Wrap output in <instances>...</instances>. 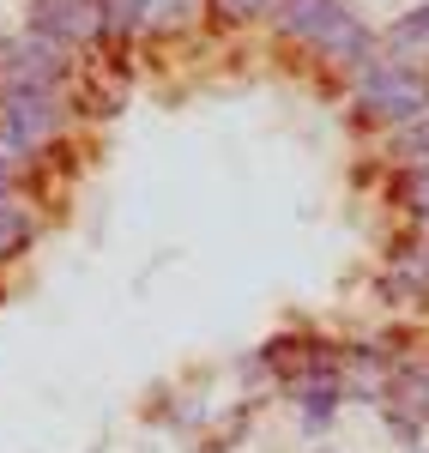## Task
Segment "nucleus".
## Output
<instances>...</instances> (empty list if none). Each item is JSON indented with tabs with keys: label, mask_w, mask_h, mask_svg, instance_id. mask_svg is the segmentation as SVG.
Instances as JSON below:
<instances>
[{
	"label": "nucleus",
	"mask_w": 429,
	"mask_h": 453,
	"mask_svg": "<svg viewBox=\"0 0 429 453\" xmlns=\"http://www.w3.org/2000/svg\"><path fill=\"white\" fill-rule=\"evenodd\" d=\"M279 31L315 42L321 55H345V61H357L363 49H369L363 25L339 6V0H279Z\"/></svg>",
	"instance_id": "1"
},
{
	"label": "nucleus",
	"mask_w": 429,
	"mask_h": 453,
	"mask_svg": "<svg viewBox=\"0 0 429 453\" xmlns=\"http://www.w3.org/2000/svg\"><path fill=\"white\" fill-rule=\"evenodd\" d=\"M61 73H67L61 42H42V36H6L0 42V91L6 97H49Z\"/></svg>",
	"instance_id": "2"
},
{
	"label": "nucleus",
	"mask_w": 429,
	"mask_h": 453,
	"mask_svg": "<svg viewBox=\"0 0 429 453\" xmlns=\"http://www.w3.org/2000/svg\"><path fill=\"white\" fill-rule=\"evenodd\" d=\"M429 104L424 79L418 73H399V67H363L357 73V109L363 115H381V121H394V127H405V121H418Z\"/></svg>",
	"instance_id": "3"
},
{
	"label": "nucleus",
	"mask_w": 429,
	"mask_h": 453,
	"mask_svg": "<svg viewBox=\"0 0 429 453\" xmlns=\"http://www.w3.org/2000/svg\"><path fill=\"white\" fill-rule=\"evenodd\" d=\"M97 31H103L97 0H36L31 6V36H42V42H85Z\"/></svg>",
	"instance_id": "4"
},
{
	"label": "nucleus",
	"mask_w": 429,
	"mask_h": 453,
	"mask_svg": "<svg viewBox=\"0 0 429 453\" xmlns=\"http://www.w3.org/2000/svg\"><path fill=\"white\" fill-rule=\"evenodd\" d=\"M55 127H61L55 97H6V109H0V140H6V151H31Z\"/></svg>",
	"instance_id": "5"
},
{
	"label": "nucleus",
	"mask_w": 429,
	"mask_h": 453,
	"mask_svg": "<svg viewBox=\"0 0 429 453\" xmlns=\"http://www.w3.org/2000/svg\"><path fill=\"white\" fill-rule=\"evenodd\" d=\"M351 387H357L363 399H381V393L394 387V369H381L375 357H357V363H351Z\"/></svg>",
	"instance_id": "6"
},
{
	"label": "nucleus",
	"mask_w": 429,
	"mask_h": 453,
	"mask_svg": "<svg viewBox=\"0 0 429 453\" xmlns=\"http://www.w3.org/2000/svg\"><path fill=\"white\" fill-rule=\"evenodd\" d=\"M333 381H315V387H303V423L309 429H321V423H333Z\"/></svg>",
	"instance_id": "7"
},
{
	"label": "nucleus",
	"mask_w": 429,
	"mask_h": 453,
	"mask_svg": "<svg viewBox=\"0 0 429 453\" xmlns=\"http://www.w3.org/2000/svg\"><path fill=\"white\" fill-rule=\"evenodd\" d=\"M394 145H399V157H405V164H429V115H418V121H405Z\"/></svg>",
	"instance_id": "8"
},
{
	"label": "nucleus",
	"mask_w": 429,
	"mask_h": 453,
	"mask_svg": "<svg viewBox=\"0 0 429 453\" xmlns=\"http://www.w3.org/2000/svg\"><path fill=\"white\" fill-rule=\"evenodd\" d=\"M103 6V31H134L145 19V0H97Z\"/></svg>",
	"instance_id": "9"
},
{
	"label": "nucleus",
	"mask_w": 429,
	"mask_h": 453,
	"mask_svg": "<svg viewBox=\"0 0 429 453\" xmlns=\"http://www.w3.org/2000/svg\"><path fill=\"white\" fill-rule=\"evenodd\" d=\"M25 230H31V224H25V211H19V206H0V254H12V248L25 242Z\"/></svg>",
	"instance_id": "10"
},
{
	"label": "nucleus",
	"mask_w": 429,
	"mask_h": 453,
	"mask_svg": "<svg viewBox=\"0 0 429 453\" xmlns=\"http://www.w3.org/2000/svg\"><path fill=\"white\" fill-rule=\"evenodd\" d=\"M405 206L418 211V218H429V170H418L411 181H405Z\"/></svg>",
	"instance_id": "11"
},
{
	"label": "nucleus",
	"mask_w": 429,
	"mask_h": 453,
	"mask_svg": "<svg viewBox=\"0 0 429 453\" xmlns=\"http://www.w3.org/2000/svg\"><path fill=\"white\" fill-rule=\"evenodd\" d=\"M218 6H224L230 19H260V12H266L272 0H218Z\"/></svg>",
	"instance_id": "12"
},
{
	"label": "nucleus",
	"mask_w": 429,
	"mask_h": 453,
	"mask_svg": "<svg viewBox=\"0 0 429 453\" xmlns=\"http://www.w3.org/2000/svg\"><path fill=\"white\" fill-rule=\"evenodd\" d=\"M399 36H429V6L405 12V19H399Z\"/></svg>",
	"instance_id": "13"
},
{
	"label": "nucleus",
	"mask_w": 429,
	"mask_h": 453,
	"mask_svg": "<svg viewBox=\"0 0 429 453\" xmlns=\"http://www.w3.org/2000/svg\"><path fill=\"white\" fill-rule=\"evenodd\" d=\"M12 181V151H0V188Z\"/></svg>",
	"instance_id": "14"
},
{
	"label": "nucleus",
	"mask_w": 429,
	"mask_h": 453,
	"mask_svg": "<svg viewBox=\"0 0 429 453\" xmlns=\"http://www.w3.org/2000/svg\"><path fill=\"white\" fill-rule=\"evenodd\" d=\"M424 230H429V218H424Z\"/></svg>",
	"instance_id": "15"
}]
</instances>
